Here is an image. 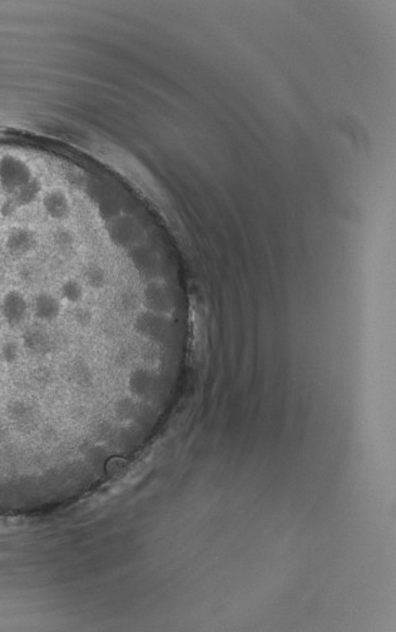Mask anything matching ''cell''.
Returning <instances> with one entry per match:
<instances>
[{"instance_id":"cell-1","label":"cell","mask_w":396,"mask_h":632,"mask_svg":"<svg viewBox=\"0 0 396 632\" xmlns=\"http://www.w3.org/2000/svg\"><path fill=\"white\" fill-rule=\"evenodd\" d=\"M33 180L30 167L17 156L6 154L0 160V185L9 195Z\"/></svg>"},{"instance_id":"cell-2","label":"cell","mask_w":396,"mask_h":632,"mask_svg":"<svg viewBox=\"0 0 396 632\" xmlns=\"http://www.w3.org/2000/svg\"><path fill=\"white\" fill-rule=\"evenodd\" d=\"M0 313L3 319L6 320V324L11 325V328H16L18 325L22 324L27 316V299L18 290L6 292L1 299Z\"/></svg>"},{"instance_id":"cell-3","label":"cell","mask_w":396,"mask_h":632,"mask_svg":"<svg viewBox=\"0 0 396 632\" xmlns=\"http://www.w3.org/2000/svg\"><path fill=\"white\" fill-rule=\"evenodd\" d=\"M22 344L29 354L37 357H50L55 350L54 341L50 333L38 326L25 330Z\"/></svg>"},{"instance_id":"cell-4","label":"cell","mask_w":396,"mask_h":632,"mask_svg":"<svg viewBox=\"0 0 396 632\" xmlns=\"http://www.w3.org/2000/svg\"><path fill=\"white\" fill-rule=\"evenodd\" d=\"M38 243L37 235L28 227H16L6 236V250L14 256L30 253Z\"/></svg>"},{"instance_id":"cell-5","label":"cell","mask_w":396,"mask_h":632,"mask_svg":"<svg viewBox=\"0 0 396 632\" xmlns=\"http://www.w3.org/2000/svg\"><path fill=\"white\" fill-rule=\"evenodd\" d=\"M43 207L45 214H48L50 219L57 221L66 220L72 212L69 198L66 197V193L62 190H52L50 193H45Z\"/></svg>"},{"instance_id":"cell-6","label":"cell","mask_w":396,"mask_h":632,"mask_svg":"<svg viewBox=\"0 0 396 632\" xmlns=\"http://www.w3.org/2000/svg\"><path fill=\"white\" fill-rule=\"evenodd\" d=\"M34 314L45 323L54 321L61 314V303L57 297L48 292H40L34 299Z\"/></svg>"},{"instance_id":"cell-7","label":"cell","mask_w":396,"mask_h":632,"mask_svg":"<svg viewBox=\"0 0 396 632\" xmlns=\"http://www.w3.org/2000/svg\"><path fill=\"white\" fill-rule=\"evenodd\" d=\"M40 190H42L40 182L33 178L25 186L19 188L17 193H13L9 200H11V204L16 206V209L23 207V206H28V205L32 204L35 198L38 197Z\"/></svg>"},{"instance_id":"cell-8","label":"cell","mask_w":396,"mask_h":632,"mask_svg":"<svg viewBox=\"0 0 396 632\" xmlns=\"http://www.w3.org/2000/svg\"><path fill=\"white\" fill-rule=\"evenodd\" d=\"M84 280L93 289H102L107 284V275H105V270L102 269L99 265H89L84 270Z\"/></svg>"},{"instance_id":"cell-9","label":"cell","mask_w":396,"mask_h":632,"mask_svg":"<svg viewBox=\"0 0 396 632\" xmlns=\"http://www.w3.org/2000/svg\"><path fill=\"white\" fill-rule=\"evenodd\" d=\"M61 294L63 299H66L69 303L77 304L83 299V287L81 282L74 279L64 281L61 287Z\"/></svg>"},{"instance_id":"cell-10","label":"cell","mask_w":396,"mask_h":632,"mask_svg":"<svg viewBox=\"0 0 396 632\" xmlns=\"http://www.w3.org/2000/svg\"><path fill=\"white\" fill-rule=\"evenodd\" d=\"M74 235L66 229H59L54 232L53 235V242H54L55 248H58L61 253H68L72 251L74 248Z\"/></svg>"},{"instance_id":"cell-11","label":"cell","mask_w":396,"mask_h":632,"mask_svg":"<svg viewBox=\"0 0 396 632\" xmlns=\"http://www.w3.org/2000/svg\"><path fill=\"white\" fill-rule=\"evenodd\" d=\"M74 320H76V323H77L79 326H82V328H87L89 325L92 324V321H93V313L89 310L88 308H78L76 311H74Z\"/></svg>"}]
</instances>
